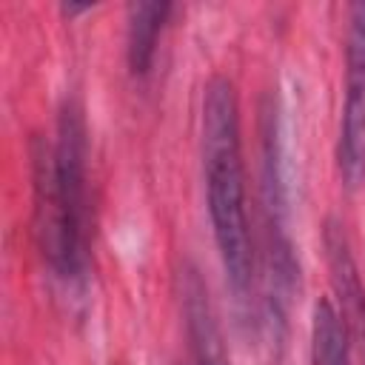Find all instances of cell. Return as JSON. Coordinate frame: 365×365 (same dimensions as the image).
<instances>
[{"label":"cell","mask_w":365,"mask_h":365,"mask_svg":"<svg viewBox=\"0 0 365 365\" xmlns=\"http://www.w3.org/2000/svg\"><path fill=\"white\" fill-rule=\"evenodd\" d=\"M34 237L57 279L83 285L91 271V191L88 125L80 97H66L54 137L31 140Z\"/></svg>","instance_id":"obj_1"},{"label":"cell","mask_w":365,"mask_h":365,"mask_svg":"<svg viewBox=\"0 0 365 365\" xmlns=\"http://www.w3.org/2000/svg\"><path fill=\"white\" fill-rule=\"evenodd\" d=\"M202 177L205 208L220 251L225 279L237 297H245L254 277V248L245 194L242 131L237 88L225 74L208 77L202 88Z\"/></svg>","instance_id":"obj_2"},{"label":"cell","mask_w":365,"mask_h":365,"mask_svg":"<svg viewBox=\"0 0 365 365\" xmlns=\"http://www.w3.org/2000/svg\"><path fill=\"white\" fill-rule=\"evenodd\" d=\"M336 165L348 188L365 185V0L348 6L345 103L336 134Z\"/></svg>","instance_id":"obj_3"},{"label":"cell","mask_w":365,"mask_h":365,"mask_svg":"<svg viewBox=\"0 0 365 365\" xmlns=\"http://www.w3.org/2000/svg\"><path fill=\"white\" fill-rule=\"evenodd\" d=\"M322 245H325V259L331 271V285L336 294V308L345 319L351 348L356 351L359 362L365 365V282L359 277V265L354 259L345 225L339 220H328L322 228Z\"/></svg>","instance_id":"obj_4"},{"label":"cell","mask_w":365,"mask_h":365,"mask_svg":"<svg viewBox=\"0 0 365 365\" xmlns=\"http://www.w3.org/2000/svg\"><path fill=\"white\" fill-rule=\"evenodd\" d=\"M180 297H182V317H185L194 365H231L222 342V331L217 325V314L208 299V288L194 265H185L180 271Z\"/></svg>","instance_id":"obj_5"},{"label":"cell","mask_w":365,"mask_h":365,"mask_svg":"<svg viewBox=\"0 0 365 365\" xmlns=\"http://www.w3.org/2000/svg\"><path fill=\"white\" fill-rule=\"evenodd\" d=\"M171 3H160V0H148V3H131L128 6V26H125V57H128V68L131 74L143 77L151 71L154 54H157V43L160 34L168 23L171 14Z\"/></svg>","instance_id":"obj_6"},{"label":"cell","mask_w":365,"mask_h":365,"mask_svg":"<svg viewBox=\"0 0 365 365\" xmlns=\"http://www.w3.org/2000/svg\"><path fill=\"white\" fill-rule=\"evenodd\" d=\"M311 365H354L345 319L328 297H319L311 308Z\"/></svg>","instance_id":"obj_7"}]
</instances>
